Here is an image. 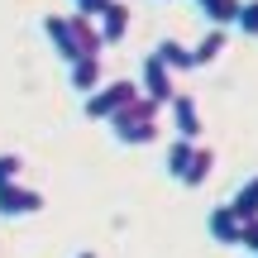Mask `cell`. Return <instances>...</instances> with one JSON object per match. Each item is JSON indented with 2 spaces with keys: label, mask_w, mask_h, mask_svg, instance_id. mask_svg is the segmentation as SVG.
<instances>
[{
  "label": "cell",
  "mask_w": 258,
  "mask_h": 258,
  "mask_svg": "<svg viewBox=\"0 0 258 258\" xmlns=\"http://www.w3.org/2000/svg\"><path fill=\"white\" fill-rule=\"evenodd\" d=\"M163 110H167V105H158L153 96H134V101L110 120V139H115V144H129V148L153 144L158 129H163V124H158V115H163Z\"/></svg>",
  "instance_id": "6da1fadb"
},
{
  "label": "cell",
  "mask_w": 258,
  "mask_h": 258,
  "mask_svg": "<svg viewBox=\"0 0 258 258\" xmlns=\"http://www.w3.org/2000/svg\"><path fill=\"white\" fill-rule=\"evenodd\" d=\"M134 96H144V82H129V77H120V82H101V86H96V91L82 101V115H86V120L110 124L115 115L134 101Z\"/></svg>",
  "instance_id": "7a4b0ae2"
},
{
  "label": "cell",
  "mask_w": 258,
  "mask_h": 258,
  "mask_svg": "<svg viewBox=\"0 0 258 258\" xmlns=\"http://www.w3.org/2000/svg\"><path fill=\"white\" fill-rule=\"evenodd\" d=\"M43 38L53 43V53L62 57V62H77V57H86L82 34H77V15H43Z\"/></svg>",
  "instance_id": "3957f363"
},
{
  "label": "cell",
  "mask_w": 258,
  "mask_h": 258,
  "mask_svg": "<svg viewBox=\"0 0 258 258\" xmlns=\"http://www.w3.org/2000/svg\"><path fill=\"white\" fill-rule=\"evenodd\" d=\"M244 230H249V220L234 211V201L215 206V211L206 215V234H211L215 244H225V249H244Z\"/></svg>",
  "instance_id": "277c9868"
},
{
  "label": "cell",
  "mask_w": 258,
  "mask_h": 258,
  "mask_svg": "<svg viewBox=\"0 0 258 258\" xmlns=\"http://www.w3.org/2000/svg\"><path fill=\"white\" fill-rule=\"evenodd\" d=\"M139 82H144V96H153L158 105H172V96H177V77H172V67H167L158 53L144 57V67H139Z\"/></svg>",
  "instance_id": "5b68a950"
},
{
  "label": "cell",
  "mask_w": 258,
  "mask_h": 258,
  "mask_svg": "<svg viewBox=\"0 0 258 258\" xmlns=\"http://www.w3.org/2000/svg\"><path fill=\"white\" fill-rule=\"evenodd\" d=\"M43 211V191H34V186H0V220H24V215H38Z\"/></svg>",
  "instance_id": "8992f818"
},
{
  "label": "cell",
  "mask_w": 258,
  "mask_h": 258,
  "mask_svg": "<svg viewBox=\"0 0 258 258\" xmlns=\"http://www.w3.org/2000/svg\"><path fill=\"white\" fill-rule=\"evenodd\" d=\"M167 115H172V134H182V139H201V110H196V101L186 91H177L172 96V105H167Z\"/></svg>",
  "instance_id": "52a82bcc"
},
{
  "label": "cell",
  "mask_w": 258,
  "mask_h": 258,
  "mask_svg": "<svg viewBox=\"0 0 258 258\" xmlns=\"http://www.w3.org/2000/svg\"><path fill=\"white\" fill-rule=\"evenodd\" d=\"M196 148H201V139H182V134H172V144H167V153H163L167 177H177V182H182L186 167L196 163Z\"/></svg>",
  "instance_id": "ba28073f"
},
{
  "label": "cell",
  "mask_w": 258,
  "mask_h": 258,
  "mask_svg": "<svg viewBox=\"0 0 258 258\" xmlns=\"http://www.w3.org/2000/svg\"><path fill=\"white\" fill-rule=\"evenodd\" d=\"M67 82H72V91L91 96L96 86L105 82V77H101V57H77V62H67Z\"/></svg>",
  "instance_id": "9c48e42d"
},
{
  "label": "cell",
  "mask_w": 258,
  "mask_h": 258,
  "mask_svg": "<svg viewBox=\"0 0 258 258\" xmlns=\"http://www.w3.org/2000/svg\"><path fill=\"white\" fill-rule=\"evenodd\" d=\"M196 10L206 15V24H225V29H234V24H239L244 0H196Z\"/></svg>",
  "instance_id": "30bf717a"
},
{
  "label": "cell",
  "mask_w": 258,
  "mask_h": 258,
  "mask_svg": "<svg viewBox=\"0 0 258 258\" xmlns=\"http://www.w3.org/2000/svg\"><path fill=\"white\" fill-rule=\"evenodd\" d=\"M101 29H105V43H110V48L129 38V5H124V0H115V5L101 15Z\"/></svg>",
  "instance_id": "8fae6325"
},
{
  "label": "cell",
  "mask_w": 258,
  "mask_h": 258,
  "mask_svg": "<svg viewBox=\"0 0 258 258\" xmlns=\"http://www.w3.org/2000/svg\"><path fill=\"white\" fill-rule=\"evenodd\" d=\"M153 53L163 57V62L172 67V72H191V67H196V48H186V43H177V38H163V43H158Z\"/></svg>",
  "instance_id": "7c38bea8"
},
{
  "label": "cell",
  "mask_w": 258,
  "mask_h": 258,
  "mask_svg": "<svg viewBox=\"0 0 258 258\" xmlns=\"http://www.w3.org/2000/svg\"><path fill=\"white\" fill-rule=\"evenodd\" d=\"M225 38H230V29H225V24H211V34L196 43V67H211L215 57L225 53Z\"/></svg>",
  "instance_id": "4fadbf2b"
},
{
  "label": "cell",
  "mask_w": 258,
  "mask_h": 258,
  "mask_svg": "<svg viewBox=\"0 0 258 258\" xmlns=\"http://www.w3.org/2000/svg\"><path fill=\"white\" fill-rule=\"evenodd\" d=\"M211 167H215V153H211V148H196V163L191 167H186V177H182V186H191V191H196V186H206V177H211Z\"/></svg>",
  "instance_id": "5bb4252c"
},
{
  "label": "cell",
  "mask_w": 258,
  "mask_h": 258,
  "mask_svg": "<svg viewBox=\"0 0 258 258\" xmlns=\"http://www.w3.org/2000/svg\"><path fill=\"white\" fill-rule=\"evenodd\" d=\"M230 201H234V211H239L244 220H258V177H249V182H244Z\"/></svg>",
  "instance_id": "9a60e30c"
},
{
  "label": "cell",
  "mask_w": 258,
  "mask_h": 258,
  "mask_svg": "<svg viewBox=\"0 0 258 258\" xmlns=\"http://www.w3.org/2000/svg\"><path fill=\"white\" fill-rule=\"evenodd\" d=\"M19 172H24V158L19 153H0V186L19 182Z\"/></svg>",
  "instance_id": "2e32d148"
},
{
  "label": "cell",
  "mask_w": 258,
  "mask_h": 258,
  "mask_svg": "<svg viewBox=\"0 0 258 258\" xmlns=\"http://www.w3.org/2000/svg\"><path fill=\"white\" fill-rule=\"evenodd\" d=\"M239 34H249V38H258V0H244V10H239Z\"/></svg>",
  "instance_id": "e0dca14e"
},
{
  "label": "cell",
  "mask_w": 258,
  "mask_h": 258,
  "mask_svg": "<svg viewBox=\"0 0 258 258\" xmlns=\"http://www.w3.org/2000/svg\"><path fill=\"white\" fill-rule=\"evenodd\" d=\"M110 5H115V0H77V10H82V15H91V19H101Z\"/></svg>",
  "instance_id": "ac0fdd59"
},
{
  "label": "cell",
  "mask_w": 258,
  "mask_h": 258,
  "mask_svg": "<svg viewBox=\"0 0 258 258\" xmlns=\"http://www.w3.org/2000/svg\"><path fill=\"white\" fill-rule=\"evenodd\" d=\"M244 249L258 253V220H249V230H244Z\"/></svg>",
  "instance_id": "d6986e66"
},
{
  "label": "cell",
  "mask_w": 258,
  "mask_h": 258,
  "mask_svg": "<svg viewBox=\"0 0 258 258\" xmlns=\"http://www.w3.org/2000/svg\"><path fill=\"white\" fill-rule=\"evenodd\" d=\"M77 258H96V253H91V249H86V253H77Z\"/></svg>",
  "instance_id": "ffe728a7"
},
{
  "label": "cell",
  "mask_w": 258,
  "mask_h": 258,
  "mask_svg": "<svg viewBox=\"0 0 258 258\" xmlns=\"http://www.w3.org/2000/svg\"><path fill=\"white\" fill-rule=\"evenodd\" d=\"M253 258H258V253H253Z\"/></svg>",
  "instance_id": "44dd1931"
}]
</instances>
